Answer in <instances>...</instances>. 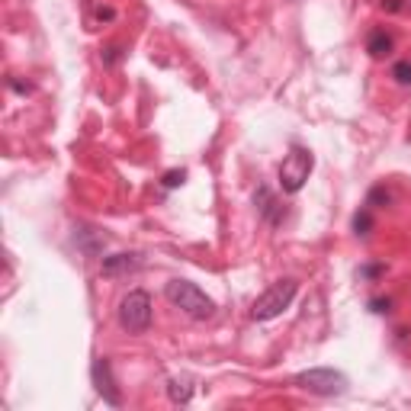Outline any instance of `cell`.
<instances>
[{"label": "cell", "instance_id": "obj_1", "mask_svg": "<svg viewBox=\"0 0 411 411\" xmlns=\"http://www.w3.org/2000/svg\"><path fill=\"white\" fill-rule=\"evenodd\" d=\"M164 296H168L170 305H177L183 315H190L193 321H209L215 315V302L190 280H170L168 286H164Z\"/></svg>", "mask_w": 411, "mask_h": 411}, {"label": "cell", "instance_id": "obj_2", "mask_svg": "<svg viewBox=\"0 0 411 411\" xmlns=\"http://www.w3.org/2000/svg\"><path fill=\"white\" fill-rule=\"evenodd\" d=\"M296 292H299V283L292 280V276H286V280H276L270 290L260 292V296L254 299L251 318L254 321H274V318H280V315L292 305Z\"/></svg>", "mask_w": 411, "mask_h": 411}, {"label": "cell", "instance_id": "obj_3", "mask_svg": "<svg viewBox=\"0 0 411 411\" xmlns=\"http://www.w3.org/2000/svg\"><path fill=\"white\" fill-rule=\"evenodd\" d=\"M312 168H315V158H312V151L309 148H302V145H292L290 148V154L283 158V164H280V187H283V193H299L305 187V180H309V174H312Z\"/></svg>", "mask_w": 411, "mask_h": 411}, {"label": "cell", "instance_id": "obj_4", "mask_svg": "<svg viewBox=\"0 0 411 411\" xmlns=\"http://www.w3.org/2000/svg\"><path fill=\"white\" fill-rule=\"evenodd\" d=\"M119 325L129 335H145L151 328V296L145 290H132L119 302Z\"/></svg>", "mask_w": 411, "mask_h": 411}, {"label": "cell", "instance_id": "obj_5", "mask_svg": "<svg viewBox=\"0 0 411 411\" xmlns=\"http://www.w3.org/2000/svg\"><path fill=\"white\" fill-rule=\"evenodd\" d=\"M296 386L305 389V392H312V396H344L347 392V376L337 373V370H309V373H299L296 376Z\"/></svg>", "mask_w": 411, "mask_h": 411}, {"label": "cell", "instance_id": "obj_6", "mask_svg": "<svg viewBox=\"0 0 411 411\" xmlns=\"http://www.w3.org/2000/svg\"><path fill=\"white\" fill-rule=\"evenodd\" d=\"M90 379H93V386H97V392L103 396V402L113 405V408H119V405H122V392H119V386H116L113 363H109L107 357H97V360H93Z\"/></svg>", "mask_w": 411, "mask_h": 411}, {"label": "cell", "instance_id": "obj_7", "mask_svg": "<svg viewBox=\"0 0 411 411\" xmlns=\"http://www.w3.org/2000/svg\"><path fill=\"white\" fill-rule=\"evenodd\" d=\"M254 209H257V215L264 222H270V225H280V222L286 219V209L276 203L270 187H257V193H254Z\"/></svg>", "mask_w": 411, "mask_h": 411}, {"label": "cell", "instance_id": "obj_8", "mask_svg": "<svg viewBox=\"0 0 411 411\" xmlns=\"http://www.w3.org/2000/svg\"><path fill=\"white\" fill-rule=\"evenodd\" d=\"M138 267H142V257L138 254H109V257H103V264H100V274L109 276V280H116V276H126V274H135Z\"/></svg>", "mask_w": 411, "mask_h": 411}, {"label": "cell", "instance_id": "obj_9", "mask_svg": "<svg viewBox=\"0 0 411 411\" xmlns=\"http://www.w3.org/2000/svg\"><path fill=\"white\" fill-rule=\"evenodd\" d=\"M193 376H187V373H180V376H170L168 379V398L174 405H187L193 398Z\"/></svg>", "mask_w": 411, "mask_h": 411}, {"label": "cell", "instance_id": "obj_10", "mask_svg": "<svg viewBox=\"0 0 411 411\" xmlns=\"http://www.w3.org/2000/svg\"><path fill=\"white\" fill-rule=\"evenodd\" d=\"M392 48H396V39L389 36L386 29L370 32V39H366V52H370V58H376V61L389 58V55H392Z\"/></svg>", "mask_w": 411, "mask_h": 411}, {"label": "cell", "instance_id": "obj_11", "mask_svg": "<svg viewBox=\"0 0 411 411\" xmlns=\"http://www.w3.org/2000/svg\"><path fill=\"white\" fill-rule=\"evenodd\" d=\"M77 244H81V251L93 257V254H100L103 248H107V238L97 235L93 229H81V231H77Z\"/></svg>", "mask_w": 411, "mask_h": 411}, {"label": "cell", "instance_id": "obj_12", "mask_svg": "<svg viewBox=\"0 0 411 411\" xmlns=\"http://www.w3.org/2000/svg\"><path fill=\"white\" fill-rule=\"evenodd\" d=\"M370 231H373V213H370V206H363V209L353 215V235L366 238Z\"/></svg>", "mask_w": 411, "mask_h": 411}, {"label": "cell", "instance_id": "obj_13", "mask_svg": "<svg viewBox=\"0 0 411 411\" xmlns=\"http://www.w3.org/2000/svg\"><path fill=\"white\" fill-rule=\"evenodd\" d=\"M392 77H396V84L411 87V58L396 61V65H392Z\"/></svg>", "mask_w": 411, "mask_h": 411}, {"label": "cell", "instance_id": "obj_14", "mask_svg": "<svg viewBox=\"0 0 411 411\" xmlns=\"http://www.w3.org/2000/svg\"><path fill=\"white\" fill-rule=\"evenodd\" d=\"M161 183H164V190H177V187H183V183H187V170H168Z\"/></svg>", "mask_w": 411, "mask_h": 411}, {"label": "cell", "instance_id": "obj_15", "mask_svg": "<svg viewBox=\"0 0 411 411\" xmlns=\"http://www.w3.org/2000/svg\"><path fill=\"white\" fill-rule=\"evenodd\" d=\"M376 203L389 206V203H392V193H389L386 187H373V190H370V199H366V206H376Z\"/></svg>", "mask_w": 411, "mask_h": 411}, {"label": "cell", "instance_id": "obj_16", "mask_svg": "<svg viewBox=\"0 0 411 411\" xmlns=\"http://www.w3.org/2000/svg\"><path fill=\"white\" fill-rule=\"evenodd\" d=\"M382 274H386V267L382 264H366L357 270V276H363V280H376V276H382Z\"/></svg>", "mask_w": 411, "mask_h": 411}, {"label": "cell", "instance_id": "obj_17", "mask_svg": "<svg viewBox=\"0 0 411 411\" xmlns=\"http://www.w3.org/2000/svg\"><path fill=\"white\" fill-rule=\"evenodd\" d=\"M370 312L389 315V312H392V299H370Z\"/></svg>", "mask_w": 411, "mask_h": 411}, {"label": "cell", "instance_id": "obj_18", "mask_svg": "<svg viewBox=\"0 0 411 411\" xmlns=\"http://www.w3.org/2000/svg\"><path fill=\"white\" fill-rule=\"evenodd\" d=\"M119 58H122V48H119V46H109L107 52H103V65H107V68H113Z\"/></svg>", "mask_w": 411, "mask_h": 411}, {"label": "cell", "instance_id": "obj_19", "mask_svg": "<svg viewBox=\"0 0 411 411\" xmlns=\"http://www.w3.org/2000/svg\"><path fill=\"white\" fill-rule=\"evenodd\" d=\"M97 20H100V23H113V20H116V10L113 7H97Z\"/></svg>", "mask_w": 411, "mask_h": 411}, {"label": "cell", "instance_id": "obj_20", "mask_svg": "<svg viewBox=\"0 0 411 411\" xmlns=\"http://www.w3.org/2000/svg\"><path fill=\"white\" fill-rule=\"evenodd\" d=\"M386 13H398V10H405V0H382L379 4Z\"/></svg>", "mask_w": 411, "mask_h": 411}]
</instances>
